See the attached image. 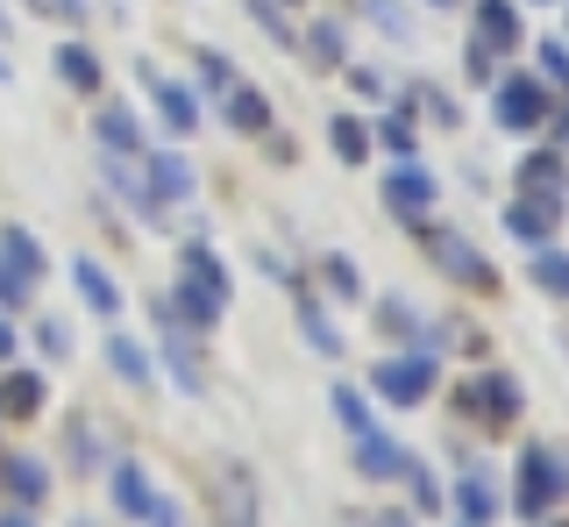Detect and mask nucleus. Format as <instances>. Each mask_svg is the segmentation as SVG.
<instances>
[{"mask_svg": "<svg viewBox=\"0 0 569 527\" xmlns=\"http://www.w3.org/2000/svg\"><path fill=\"white\" fill-rule=\"evenodd\" d=\"M556 215H562V200H512V207H506V228H512L520 242H548Z\"/></svg>", "mask_w": 569, "mask_h": 527, "instance_id": "6e6552de", "label": "nucleus"}, {"mask_svg": "<svg viewBox=\"0 0 569 527\" xmlns=\"http://www.w3.org/2000/svg\"><path fill=\"white\" fill-rule=\"evenodd\" d=\"M58 72H64L71 86H100V64H93V50H86V43H64V50H58Z\"/></svg>", "mask_w": 569, "mask_h": 527, "instance_id": "6ab92c4d", "label": "nucleus"}, {"mask_svg": "<svg viewBox=\"0 0 569 527\" xmlns=\"http://www.w3.org/2000/svg\"><path fill=\"white\" fill-rule=\"evenodd\" d=\"M228 121H236V129H263V121H271L257 86H228Z\"/></svg>", "mask_w": 569, "mask_h": 527, "instance_id": "dca6fc26", "label": "nucleus"}, {"mask_svg": "<svg viewBox=\"0 0 569 527\" xmlns=\"http://www.w3.org/2000/svg\"><path fill=\"white\" fill-rule=\"evenodd\" d=\"M335 150H342V157H363V150H370V136L356 129L349 115H335Z\"/></svg>", "mask_w": 569, "mask_h": 527, "instance_id": "a878e982", "label": "nucleus"}, {"mask_svg": "<svg viewBox=\"0 0 569 527\" xmlns=\"http://www.w3.org/2000/svg\"><path fill=\"white\" fill-rule=\"evenodd\" d=\"M0 37H8V14H0Z\"/></svg>", "mask_w": 569, "mask_h": 527, "instance_id": "7c9ffc66", "label": "nucleus"}, {"mask_svg": "<svg viewBox=\"0 0 569 527\" xmlns=\"http://www.w3.org/2000/svg\"><path fill=\"white\" fill-rule=\"evenodd\" d=\"M385 143H391V150H413V129H406V121L391 115V121H385Z\"/></svg>", "mask_w": 569, "mask_h": 527, "instance_id": "cd10ccee", "label": "nucleus"}, {"mask_svg": "<svg viewBox=\"0 0 569 527\" xmlns=\"http://www.w3.org/2000/svg\"><path fill=\"white\" fill-rule=\"evenodd\" d=\"M0 79H8V58H0Z\"/></svg>", "mask_w": 569, "mask_h": 527, "instance_id": "2f4dec72", "label": "nucleus"}, {"mask_svg": "<svg viewBox=\"0 0 569 527\" xmlns=\"http://www.w3.org/2000/svg\"><path fill=\"white\" fill-rule=\"evenodd\" d=\"M485 414H491V420H506V414H520V392H512V385H506V378H491V385H485Z\"/></svg>", "mask_w": 569, "mask_h": 527, "instance_id": "393cba45", "label": "nucleus"}, {"mask_svg": "<svg viewBox=\"0 0 569 527\" xmlns=\"http://www.w3.org/2000/svg\"><path fill=\"white\" fill-rule=\"evenodd\" d=\"M0 399H8V414H36V407H43V378H8V392H0Z\"/></svg>", "mask_w": 569, "mask_h": 527, "instance_id": "4be33fe9", "label": "nucleus"}, {"mask_svg": "<svg viewBox=\"0 0 569 527\" xmlns=\"http://www.w3.org/2000/svg\"><path fill=\"white\" fill-rule=\"evenodd\" d=\"M0 478H8V491L22 506H36V499H43V485H50V470L36 464V456H8V464H0Z\"/></svg>", "mask_w": 569, "mask_h": 527, "instance_id": "f8f14e48", "label": "nucleus"}, {"mask_svg": "<svg viewBox=\"0 0 569 527\" xmlns=\"http://www.w3.org/2000/svg\"><path fill=\"white\" fill-rule=\"evenodd\" d=\"M150 186H157V200H186V192H192V165H186V157H150Z\"/></svg>", "mask_w": 569, "mask_h": 527, "instance_id": "2eb2a0df", "label": "nucleus"}, {"mask_svg": "<svg viewBox=\"0 0 569 527\" xmlns=\"http://www.w3.org/2000/svg\"><path fill=\"white\" fill-rule=\"evenodd\" d=\"M512 43H520L512 0H477V58H485V50H512Z\"/></svg>", "mask_w": 569, "mask_h": 527, "instance_id": "39448f33", "label": "nucleus"}, {"mask_svg": "<svg viewBox=\"0 0 569 527\" xmlns=\"http://www.w3.org/2000/svg\"><path fill=\"white\" fill-rule=\"evenodd\" d=\"M0 527H36V520L29 514H0Z\"/></svg>", "mask_w": 569, "mask_h": 527, "instance_id": "c756f323", "label": "nucleus"}, {"mask_svg": "<svg viewBox=\"0 0 569 527\" xmlns=\"http://www.w3.org/2000/svg\"><path fill=\"white\" fill-rule=\"evenodd\" d=\"M435 250H441V264H449V271H462V278H477V286H491V271H485V257H477V250H470V242H449V236H441V242H435Z\"/></svg>", "mask_w": 569, "mask_h": 527, "instance_id": "f3484780", "label": "nucleus"}, {"mask_svg": "<svg viewBox=\"0 0 569 527\" xmlns=\"http://www.w3.org/2000/svg\"><path fill=\"white\" fill-rule=\"evenodd\" d=\"M385 200L406 207V215H420V207L435 200V179H427L420 165H406V171H391V179H385Z\"/></svg>", "mask_w": 569, "mask_h": 527, "instance_id": "9d476101", "label": "nucleus"}, {"mask_svg": "<svg viewBox=\"0 0 569 527\" xmlns=\"http://www.w3.org/2000/svg\"><path fill=\"white\" fill-rule=\"evenodd\" d=\"M150 86H157V108H164V121H171L178 136H186V129H200V108H192V93H186V86H171V79H157V72H150Z\"/></svg>", "mask_w": 569, "mask_h": 527, "instance_id": "ddd939ff", "label": "nucleus"}, {"mask_svg": "<svg viewBox=\"0 0 569 527\" xmlns=\"http://www.w3.org/2000/svg\"><path fill=\"white\" fill-rule=\"evenodd\" d=\"M378 392L391 399V407H413V399L435 392V364L427 357H385L378 364Z\"/></svg>", "mask_w": 569, "mask_h": 527, "instance_id": "20e7f679", "label": "nucleus"}, {"mask_svg": "<svg viewBox=\"0 0 569 527\" xmlns=\"http://www.w3.org/2000/svg\"><path fill=\"white\" fill-rule=\"evenodd\" d=\"M8 357H14V328L0 321V364H8Z\"/></svg>", "mask_w": 569, "mask_h": 527, "instance_id": "c85d7f7f", "label": "nucleus"}, {"mask_svg": "<svg viewBox=\"0 0 569 527\" xmlns=\"http://www.w3.org/2000/svg\"><path fill=\"white\" fill-rule=\"evenodd\" d=\"M520 171H527V179H520V186L533 192V200H556V171H562V165H556V157H527V165H520Z\"/></svg>", "mask_w": 569, "mask_h": 527, "instance_id": "412c9836", "label": "nucleus"}, {"mask_svg": "<svg viewBox=\"0 0 569 527\" xmlns=\"http://www.w3.org/2000/svg\"><path fill=\"white\" fill-rule=\"evenodd\" d=\"M541 108H548V100H541L533 79H506V86H498V121H506V129H533Z\"/></svg>", "mask_w": 569, "mask_h": 527, "instance_id": "423d86ee", "label": "nucleus"}, {"mask_svg": "<svg viewBox=\"0 0 569 527\" xmlns=\"http://www.w3.org/2000/svg\"><path fill=\"white\" fill-rule=\"evenodd\" d=\"M107 364H114V371L129 378V385H142V378H150V357H142V349H136L129 336H114V342H107Z\"/></svg>", "mask_w": 569, "mask_h": 527, "instance_id": "aec40b11", "label": "nucleus"}, {"mask_svg": "<svg viewBox=\"0 0 569 527\" xmlns=\"http://www.w3.org/2000/svg\"><path fill=\"white\" fill-rule=\"evenodd\" d=\"M456 514H462V527H485V520H498L491 485H485V478H462V485H456Z\"/></svg>", "mask_w": 569, "mask_h": 527, "instance_id": "4468645a", "label": "nucleus"}, {"mask_svg": "<svg viewBox=\"0 0 569 527\" xmlns=\"http://www.w3.org/2000/svg\"><path fill=\"white\" fill-rule=\"evenodd\" d=\"M556 499H562V470H556V456H548V449H527V456H520V514L541 520Z\"/></svg>", "mask_w": 569, "mask_h": 527, "instance_id": "7ed1b4c3", "label": "nucleus"}, {"mask_svg": "<svg viewBox=\"0 0 569 527\" xmlns=\"http://www.w3.org/2000/svg\"><path fill=\"white\" fill-rule=\"evenodd\" d=\"M114 506H121L129 520H150V527H178V506H164V499H157V491H150V478H142L136 464H114Z\"/></svg>", "mask_w": 569, "mask_h": 527, "instance_id": "f03ea898", "label": "nucleus"}, {"mask_svg": "<svg viewBox=\"0 0 569 527\" xmlns=\"http://www.w3.org/2000/svg\"><path fill=\"white\" fill-rule=\"evenodd\" d=\"M0 300H8V307H22V300H29V278H22V271H8V264H0Z\"/></svg>", "mask_w": 569, "mask_h": 527, "instance_id": "bb28decb", "label": "nucleus"}, {"mask_svg": "<svg viewBox=\"0 0 569 527\" xmlns=\"http://www.w3.org/2000/svg\"><path fill=\"white\" fill-rule=\"evenodd\" d=\"M406 464H413V456L391 449L385 435H356V470H363V478H406Z\"/></svg>", "mask_w": 569, "mask_h": 527, "instance_id": "0eeeda50", "label": "nucleus"}, {"mask_svg": "<svg viewBox=\"0 0 569 527\" xmlns=\"http://www.w3.org/2000/svg\"><path fill=\"white\" fill-rule=\"evenodd\" d=\"M328 399H335V420H342V428H356V435H370V414H363V399H356L349 385H335Z\"/></svg>", "mask_w": 569, "mask_h": 527, "instance_id": "5701e85b", "label": "nucleus"}, {"mask_svg": "<svg viewBox=\"0 0 569 527\" xmlns=\"http://www.w3.org/2000/svg\"><path fill=\"white\" fill-rule=\"evenodd\" d=\"M533 278H541L548 292H569V257L562 250H541V257H533Z\"/></svg>", "mask_w": 569, "mask_h": 527, "instance_id": "b1692460", "label": "nucleus"}, {"mask_svg": "<svg viewBox=\"0 0 569 527\" xmlns=\"http://www.w3.org/2000/svg\"><path fill=\"white\" fill-rule=\"evenodd\" d=\"M221 300H228V271L221 264H213V250H200V242H192L186 250V286H178V307L192 314V321H213V314H221Z\"/></svg>", "mask_w": 569, "mask_h": 527, "instance_id": "f257e3e1", "label": "nucleus"}, {"mask_svg": "<svg viewBox=\"0 0 569 527\" xmlns=\"http://www.w3.org/2000/svg\"><path fill=\"white\" fill-rule=\"evenodd\" d=\"M71 278H79V300L93 307V314H114V307H121V286H114V278L100 271L93 257H79V264H71Z\"/></svg>", "mask_w": 569, "mask_h": 527, "instance_id": "1a4fd4ad", "label": "nucleus"}, {"mask_svg": "<svg viewBox=\"0 0 569 527\" xmlns=\"http://www.w3.org/2000/svg\"><path fill=\"white\" fill-rule=\"evenodd\" d=\"M93 129H100V143H107V150H142V136H136V121H129V115H121V108H107V115L93 121Z\"/></svg>", "mask_w": 569, "mask_h": 527, "instance_id": "a211bd4d", "label": "nucleus"}, {"mask_svg": "<svg viewBox=\"0 0 569 527\" xmlns=\"http://www.w3.org/2000/svg\"><path fill=\"white\" fill-rule=\"evenodd\" d=\"M0 264H8V271H22L29 286L43 278V250L29 242V228H0Z\"/></svg>", "mask_w": 569, "mask_h": 527, "instance_id": "9b49d317", "label": "nucleus"}, {"mask_svg": "<svg viewBox=\"0 0 569 527\" xmlns=\"http://www.w3.org/2000/svg\"><path fill=\"white\" fill-rule=\"evenodd\" d=\"M391 527H406V520H391Z\"/></svg>", "mask_w": 569, "mask_h": 527, "instance_id": "473e14b6", "label": "nucleus"}]
</instances>
